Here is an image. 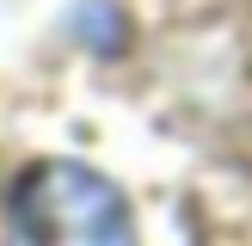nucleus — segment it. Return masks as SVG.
Returning a JSON list of instances; mask_svg holds the SVG:
<instances>
[{"mask_svg":"<svg viewBox=\"0 0 252 246\" xmlns=\"http://www.w3.org/2000/svg\"><path fill=\"white\" fill-rule=\"evenodd\" d=\"M12 246H135V221L93 166L37 160L12 191Z\"/></svg>","mask_w":252,"mask_h":246,"instance_id":"f257e3e1","label":"nucleus"}]
</instances>
